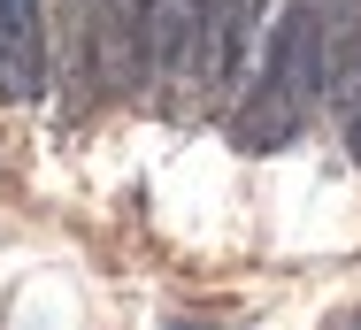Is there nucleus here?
Instances as JSON below:
<instances>
[{
    "label": "nucleus",
    "mask_w": 361,
    "mask_h": 330,
    "mask_svg": "<svg viewBox=\"0 0 361 330\" xmlns=\"http://www.w3.org/2000/svg\"><path fill=\"white\" fill-rule=\"evenodd\" d=\"M323 69H331V31H323V0L315 8H292L285 31H277V54H269V77H262V92L238 108V146L246 154H277L300 138L307 123V108H315V92H323Z\"/></svg>",
    "instance_id": "nucleus-1"
},
{
    "label": "nucleus",
    "mask_w": 361,
    "mask_h": 330,
    "mask_svg": "<svg viewBox=\"0 0 361 330\" xmlns=\"http://www.w3.org/2000/svg\"><path fill=\"white\" fill-rule=\"evenodd\" d=\"M223 0H146L139 39H146V77L154 85H200L208 77V31Z\"/></svg>",
    "instance_id": "nucleus-2"
},
{
    "label": "nucleus",
    "mask_w": 361,
    "mask_h": 330,
    "mask_svg": "<svg viewBox=\"0 0 361 330\" xmlns=\"http://www.w3.org/2000/svg\"><path fill=\"white\" fill-rule=\"evenodd\" d=\"M39 85H47L39 0H0V100H31Z\"/></svg>",
    "instance_id": "nucleus-3"
},
{
    "label": "nucleus",
    "mask_w": 361,
    "mask_h": 330,
    "mask_svg": "<svg viewBox=\"0 0 361 330\" xmlns=\"http://www.w3.org/2000/svg\"><path fill=\"white\" fill-rule=\"evenodd\" d=\"M346 146H354V161H361V92L346 100Z\"/></svg>",
    "instance_id": "nucleus-4"
}]
</instances>
